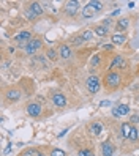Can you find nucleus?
I'll use <instances>...</instances> for the list:
<instances>
[{"label":"nucleus","mask_w":139,"mask_h":156,"mask_svg":"<svg viewBox=\"0 0 139 156\" xmlns=\"http://www.w3.org/2000/svg\"><path fill=\"white\" fill-rule=\"evenodd\" d=\"M120 82H122V77H120V74L119 73H115V71H109L108 74H106V77H104V85L111 90V88H117L119 85H120Z\"/></svg>","instance_id":"obj_1"},{"label":"nucleus","mask_w":139,"mask_h":156,"mask_svg":"<svg viewBox=\"0 0 139 156\" xmlns=\"http://www.w3.org/2000/svg\"><path fill=\"white\" fill-rule=\"evenodd\" d=\"M86 85H87V91L90 95H97L98 91H100V88H101V80H100V77L98 76H89L87 77V80H86Z\"/></svg>","instance_id":"obj_2"},{"label":"nucleus","mask_w":139,"mask_h":156,"mask_svg":"<svg viewBox=\"0 0 139 156\" xmlns=\"http://www.w3.org/2000/svg\"><path fill=\"white\" fill-rule=\"evenodd\" d=\"M41 46H43V43H41V40H38V38H33L29 44H25V48H24V51H25V54H29V55H33V54H36L40 49H41Z\"/></svg>","instance_id":"obj_3"},{"label":"nucleus","mask_w":139,"mask_h":156,"mask_svg":"<svg viewBox=\"0 0 139 156\" xmlns=\"http://www.w3.org/2000/svg\"><path fill=\"white\" fill-rule=\"evenodd\" d=\"M32 40H33V38H32V32H29V30L19 32V33L14 36V41L19 43V46H24V48H25V44H29Z\"/></svg>","instance_id":"obj_4"},{"label":"nucleus","mask_w":139,"mask_h":156,"mask_svg":"<svg viewBox=\"0 0 139 156\" xmlns=\"http://www.w3.org/2000/svg\"><path fill=\"white\" fill-rule=\"evenodd\" d=\"M43 6H41V3H38V2H33V3H30V6H29V10H27V16L30 17V19H35L36 16H41L43 14Z\"/></svg>","instance_id":"obj_5"},{"label":"nucleus","mask_w":139,"mask_h":156,"mask_svg":"<svg viewBox=\"0 0 139 156\" xmlns=\"http://www.w3.org/2000/svg\"><path fill=\"white\" fill-rule=\"evenodd\" d=\"M25 111H27V114H29L30 117L38 118L41 115V112H43V109H41V104L40 103H29V104H27V107H25Z\"/></svg>","instance_id":"obj_6"},{"label":"nucleus","mask_w":139,"mask_h":156,"mask_svg":"<svg viewBox=\"0 0 139 156\" xmlns=\"http://www.w3.org/2000/svg\"><path fill=\"white\" fill-rule=\"evenodd\" d=\"M52 104H54L55 107H59V109H63L65 106H67V96H65L62 91L54 93V95H52Z\"/></svg>","instance_id":"obj_7"},{"label":"nucleus","mask_w":139,"mask_h":156,"mask_svg":"<svg viewBox=\"0 0 139 156\" xmlns=\"http://www.w3.org/2000/svg\"><path fill=\"white\" fill-rule=\"evenodd\" d=\"M114 153H115V147L109 140L101 144V156H114Z\"/></svg>","instance_id":"obj_8"},{"label":"nucleus","mask_w":139,"mask_h":156,"mask_svg":"<svg viewBox=\"0 0 139 156\" xmlns=\"http://www.w3.org/2000/svg\"><path fill=\"white\" fill-rule=\"evenodd\" d=\"M89 133L92 136H95V137H100L101 133H103V123H100V122H92L89 125Z\"/></svg>","instance_id":"obj_9"},{"label":"nucleus","mask_w":139,"mask_h":156,"mask_svg":"<svg viewBox=\"0 0 139 156\" xmlns=\"http://www.w3.org/2000/svg\"><path fill=\"white\" fill-rule=\"evenodd\" d=\"M21 96H22V93H21V90H17V88L6 90V99L10 101V103H16V101H19Z\"/></svg>","instance_id":"obj_10"},{"label":"nucleus","mask_w":139,"mask_h":156,"mask_svg":"<svg viewBox=\"0 0 139 156\" xmlns=\"http://www.w3.org/2000/svg\"><path fill=\"white\" fill-rule=\"evenodd\" d=\"M78 10H79V2H76V0L75 2H67V5H65V11L68 16H76Z\"/></svg>","instance_id":"obj_11"},{"label":"nucleus","mask_w":139,"mask_h":156,"mask_svg":"<svg viewBox=\"0 0 139 156\" xmlns=\"http://www.w3.org/2000/svg\"><path fill=\"white\" fill-rule=\"evenodd\" d=\"M126 66V62H125V57L123 55H115L111 62V69L114 68H125Z\"/></svg>","instance_id":"obj_12"},{"label":"nucleus","mask_w":139,"mask_h":156,"mask_svg":"<svg viewBox=\"0 0 139 156\" xmlns=\"http://www.w3.org/2000/svg\"><path fill=\"white\" fill-rule=\"evenodd\" d=\"M59 55H60L62 58L67 60V58H70V57L73 55V51H71V48H70L68 44H62L60 48H59Z\"/></svg>","instance_id":"obj_13"},{"label":"nucleus","mask_w":139,"mask_h":156,"mask_svg":"<svg viewBox=\"0 0 139 156\" xmlns=\"http://www.w3.org/2000/svg\"><path fill=\"white\" fill-rule=\"evenodd\" d=\"M111 41H112V44L115 46H120V44H125V41H126V36L123 35V33H114L112 36H111Z\"/></svg>","instance_id":"obj_14"},{"label":"nucleus","mask_w":139,"mask_h":156,"mask_svg":"<svg viewBox=\"0 0 139 156\" xmlns=\"http://www.w3.org/2000/svg\"><path fill=\"white\" fill-rule=\"evenodd\" d=\"M131 123H122L120 126V133H122V137L123 139H130V133H131Z\"/></svg>","instance_id":"obj_15"},{"label":"nucleus","mask_w":139,"mask_h":156,"mask_svg":"<svg viewBox=\"0 0 139 156\" xmlns=\"http://www.w3.org/2000/svg\"><path fill=\"white\" fill-rule=\"evenodd\" d=\"M95 14H97V11L93 8H90L89 5L82 6V17H84V19H90V17H93Z\"/></svg>","instance_id":"obj_16"},{"label":"nucleus","mask_w":139,"mask_h":156,"mask_svg":"<svg viewBox=\"0 0 139 156\" xmlns=\"http://www.w3.org/2000/svg\"><path fill=\"white\" fill-rule=\"evenodd\" d=\"M128 25H130V21L125 19V17H120V19H117V30L119 33L120 32H125L128 29Z\"/></svg>","instance_id":"obj_17"},{"label":"nucleus","mask_w":139,"mask_h":156,"mask_svg":"<svg viewBox=\"0 0 139 156\" xmlns=\"http://www.w3.org/2000/svg\"><path fill=\"white\" fill-rule=\"evenodd\" d=\"M93 32H95V35H98V36H108V33H109V29L108 27H104V25H97L95 29H93Z\"/></svg>","instance_id":"obj_18"},{"label":"nucleus","mask_w":139,"mask_h":156,"mask_svg":"<svg viewBox=\"0 0 139 156\" xmlns=\"http://www.w3.org/2000/svg\"><path fill=\"white\" fill-rule=\"evenodd\" d=\"M117 109H119L120 117L130 115V112H131V109H130V106H128V104H119V106H117Z\"/></svg>","instance_id":"obj_19"},{"label":"nucleus","mask_w":139,"mask_h":156,"mask_svg":"<svg viewBox=\"0 0 139 156\" xmlns=\"http://www.w3.org/2000/svg\"><path fill=\"white\" fill-rule=\"evenodd\" d=\"M90 8H93V10L98 13V11H101L103 10V2H98V0H90V2L87 3Z\"/></svg>","instance_id":"obj_20"},{"label":"nucleus","mask_w":139,"mask_h":156,"mask_svg":"<svg viewBox=\"0 0 139 156\" xmlns=\"http://www.w3.org/2000/svg\"><path fill=\"white\" fill-rule=\"evenodd\" d=\"M21 156H43V153L40 150H36V148H27Z\"/></svg>","instance_id":"obj_21"},{"label":"nucleus","mask_w":139,"mask_h":156,"mask_svg":"<svg viewBox=\"0 0 139 156\" xmlns=\"http://www.w3.org/2000/svg\"><path fill=\"white\" fill-rule=\"evenodd\" d=\"M137 137H139V131H137V128H131V133H130V139L128 140H131V142H136L137 140Z\"/></svg>","instance_id":"obj_22"},{"label":"nucleus","mask_w":139,"mask_h":156,"mask_svg":"<svg viewBox=\"0 0 139 156\" xmlns=\"http://www.w3.org/2000/svg\"><path fill=\"white\" fill-rule=\"evenodd\" d=\"M81 36H82V40H84V41H90L92 38H93V32H92V30H84L81 33Z\"/></svg>","instance_id":"obj_23"},{"label":"nucleus","mask_w":139,"mask_h":156,"mask_svg":"<svg viewBox=\"0 0 139 156\" xmlns=\"http://www.w3.org/2000/svg\"><path fill=\"white\" fill-rule=\"evenodd\" d=\"M46 57H48L49 60H52V62H55L59 58V55H57V51H54V49H49L48 52H46Z\"/></svg>","instance_id":"obj_24"},{"label":"nucleus","mask_w":139,"mask_h":156,"mask_svg":"<svg viewBox=\"0 0 139 156\" xmlns=\"http://www.w3.org/2000/svg\"><path fill=\"white\" fill-rule=\"evenodd\" d=\"M49 156H67V151L62 150V148H52Z\"/></svg>","instance_id":"obj_25"},{"label":"nucleus","mask_w":139,"mask_h":156,"mask_svg":"<svg viewBox=\"0 0 139 156\" xmlns=\"http://www.w3.org/2000/svg\"><path fill=\"white\" fill-rule=\"evenodd\" d=\"M78 156H95L92 150H79L78 151Z\"/></svg>","instance_id":"obj_26"},{"label":"nucleus","mask_w":139,"mask_h":156,"mask_svg":"<svg viewBox=\"0 0 139 156\" xmlns=\"http://www.w3.org/2000/svg\"><path fill=\"white\" fill-rule=\"evenodd\" d=\"M73 43H75V46H82L86 41L82 40V36H76V38H73Z\"/></svg>","instance_id":"obj_27"},{"label":"nucleus","mask_w":139,"mask_h":156,"mask_svg":"<svg viewBox=\"0 0 139 156\" xmlns=\"http://www.w3.org/2000/svg\"><path fill=\"white\" fill-rule=\"evenodd\" d=\"M100 62H101L100 55H93V57H92V65H93V66H97V65H98Z\"/></svg>","instance_id":"obj_28"},{"label":"nucleus","mask_w":139,"mask_h":156,"mask_svg":"<svg viewBox=\"0 0 139 156\" xmlns=\"http://www.w3.org/2000/svg\"><path fill=\"white\" fill-rule=\"evenodd\" d=\"M109 106H112L111 101H101V103H100V107H109Z\"/></svg>","instance_id":"obj_29"},{"label":"nucleus","mask_w":139,"mask_h":156,"mask_svg":"<svg viewBox=\"0 0 139 156\" xmlns=\"http://www.w3.org/2000/svg\"><path fill=\"white\" fill-rule=\"evenodd\" d=\"M111 112H112V117H115V118H119V117H120V114H119V109H117V106H115V107H112V111H111Z\"/></svg>","instance_id":"obj_30"},{"label":"nucleus","mask_w":139,"mask_h":156,"mask_svg":"<svg viewBox=\"0 0 139 156\" xmlns=\"http://www.w3.org/2000/svg\"><path fill=\"white\" fill-rule=\"evenodd\" d=\"M111 22H112V19H111V17H108V19H104V22L101 24V25H104V27H108V29H109V24H111Z\"/></svg>","instance_id":"obj_31"},{"label":"nucleus","mask_w":139,"mask_h":156,"mask_svg":"<svg viewBox=\"0 0 139 156\" xmlns=\"http://www.w3.org/2000/svg\"><path fill=\"white\" fill-rule=\"evenodd\" d=\"M130 122H131V123H139V115H133Z\"/></svg>","instance_id":"obj_32"},{"label":"nucleus","mask_w":139,"mask_h":156,"mask_svg":"<svg viewBox=\"0 0 139 156\" xmlns=\"http://www.w3.org/2000/svg\"><path fill=\"white\" fill-rule=\"evenodd\" d=\"M67 133H68V129H63V131H62V133H60V134H59L57 137H59V139H62V137H63L65 134H67Z\"/></svg>","instance_id":"obj_33"},{"label":"nucleus","mask_w":139,"mask_h":156,"mask_svg":"<svg viewBox=\"0 0 139 156\" xmlns=\"http://www.w3.org/2000/svg\"><path fill=\"white\" fill-rule=\"evenodd\" d=\"M112 48H114V44H106L104 46V49H112Z\"/></svg>","instance_id":"obj_34"}]
</instances>
